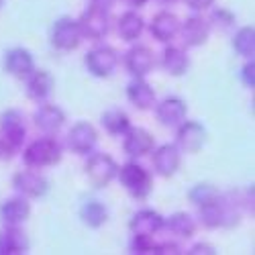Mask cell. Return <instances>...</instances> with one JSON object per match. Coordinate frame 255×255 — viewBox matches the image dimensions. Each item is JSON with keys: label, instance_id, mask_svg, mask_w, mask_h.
<instances>
[{"label": "cell", "instance_id": "obj_1", "mask_svg": "<svg viewBox=\"0 0 255 255\" xmlns=\"http://www.w3.org/2000/svg\"><path fill=\"white\" fill-rule=\"evenodd\" d=\"M198 219L206 229H231L239 225L241 221V212H239V202L229 200L227 196H219L215 202H210L206 206H200Z\"/></svg>", "mask_w": 255, "mask_h": 255}, {"label": "cell", "instance_id": "obj_2", "mask_svg": "<svg viewBox=\"0 0 255 255\" xmlns=\"http://www.w3.org/2000/svg\"><path fill=\"white\" fill-rule=\"evenodd\" d=\"M23 161L27 167H33V169L55 165L61 161V145L53 135L39 137L25 147Z\"/></svg>", "mask_w": 255, "mask_h": 255}, {"label": "cell", "instance_id": "obj_3", "mask_svg": "<svg viewBox=\"0 0 255 255\" xmlns=\"http://www.w3.org/2000/svg\"><path fill=\"white\" fill-rule=\"evenodd\" d=\"M117 176H119L121 186H123L133 198L145 200L147 196L151 194V190H153V178H151V174L147 172L143 165H139L137 161H129V163L121 165L119 172H117Z\"/></svg>", "mask_w": 255, "mask_h": 255}, {"label": "cell", "instance_id": "obj_4", "mask_svg": "<svg viewBox=\"0 0 255 255\" xmlns=\"http://www.w3.org/2000/svg\"><path fill=\"white\" fill-rule=\"evenodd\" d=\"M78 25L82 31L84 39L90 41H100L111 33V25H113V16L109 8H100V6H88L78 18Z\"/></svg>", "mask_w": 255, "mask_h": 255}, {"label": "cell", "instance_id": "obj_5", "mask_svg": "<svg viewBox=\"0 0 255 255\" xmlns=\"http://www.w3.org/2000/svg\"><path fill=\"white\" fill-rule=\"evenodd\" d=\"M119 172L117 161L109 153H92L84 165V174L94 188H106Z\"/></svg>", "mask_w": 255, "mask_h": 255}, {"label": "cell", "instance_id": "obj_6", "mask_svg": "<svg viewBox=\"0 0 255 255\" xmlns=\"http://www.w3.org/2000/svg\"><path fill=\"white\" fill-rule=\"evenodd\" d=\"M82 31L78 20H74L72 16H61L53 23L51 29V45L59 51H74L80 47L82 43Z\"/></svg>", "mask_w": 255, "mask_h": 255}, {"label": "cell", "instance_id": "obj_7", "mask_svg": "<svg viewBox=\"0 0 255 255\" xmlns=\"http://www.w3.org/2000/svg\"><path fill=\"white\" fill-rule=\"evenodd\" d=\"M84 63H86V70L94 78H109L115 74L119 66V53L111 45H98L86 53Z\"/></svg>", "mask_w": 255, "mask_h": 255}, {"label": "cell", "instance_id": "obj_8", "mask_svg": "<svg viewBox=\"0 0 255 255\" xmlns=\"http://www.w3.org/2000/svg\"><path fill=\"white\" fill-rule=\"evenodd\" d=\"M206 141V129L196 121H182L176 127V147L182 153H198Z\"/></svg>", "mask_w": 255, "mask_h": 255}, {"label": "cell", "instance_id": "obj_9", "mask_svg": "<svg viewBox=\"0 0 255 255\" xmlns=\"http://www.w3.org/2000/svg\"><path fill=\"white\" fill-rule=\"evenodd\" d=\"M68 147L72 149V153L76 155H88L94 151V147L98 143V131L86 121L76 123L72 129L68 131V139H66Z\"/></svg>", "mask_w": 255, "mask_h": 255}, {"label": "cell", "instance_id": "obj_10", "mask_svg": "<svg viewBox=\"0 0 255 255\" xmlns=\"http://www.w3.org/2000/svg\"><path fill=\"white\" fill-rule=\"evenodd\" d=\"M12 186L16 190V194L25 196V198H41V196H45V192L49 190V182L45 180V176L35 172L33 167L16 172L12 178Z\"/></svg>", "mask_w": 255, "mask_h": 255}, {"label": "cell", "instance_id": "obj_11", "mask_svg": "<svg viewBox=\"0 0 255 255\" xmlns=\"http://www.w3.org/2000/svg\"><path fill=\"white\" fill-rule=\"evenodd\" d=\"M0 137L8 141L16 151L23 147L25 137H27V125H25L23 113H18V111L2 113V117H0Z\"/></svg>", "mask_w": 255, "mask_h": 255}, {"label": "cell", "instance_id": "obj_12", "mask_svg": "<svg viewBox=\"0 0 255 255\" xmlns=\"http://www.w3.org/2000/svg\"><path fill=\"white\" fill-rule=\"evenodd\" d=\"M123 137H125L123 151L131 159H139L147 153H151L153 147H155L153 135L147 129H141V127H129V131H127Z\"/></svg>", "mask_w": 255, "mask_h": 255}, {"label": "cell", "instance_id": "obj_13", "mask_svg": "<svg viewBox=\"0 0 255 255\" xmlns=\"http://www.w3.org/2000/svg\"><path fill=\"white\" fill-rule=\"evenodd\" d=\"M182 163V151L174 143H163L153 147V169L161 178H172Z\"/></svg>", "mask_w": 255, "mask_h": 255}, {"label": "cell", "instance_id": "obj_14", "mask_svg": "<svg viewBox=\"0 0 255 255\" xmlns=\"http://www.w3.org/2000/svg\"><path fill=\"white\" fill-rule=\"evenodd\" d=\"M186 47H200L210 37V23L198 14L188 16L184 23H180V33Z\"/></svg>", "mask_w": 255, "mask_h": 255}, {"label": "cell", "instance_id": "obj_15", "mask_svg": "<svg viewBox=\"0 0 255 255\" xmlns=\"http://www.w3.org/2000/svg\"><path fill=\"white\" fill-rule=\"evenodd\" d=\"M155 66L153 51L145 45H135L125 53V68L133 78H145Z\"/></svg>", "mask_w": 255, "mask_h": 255}, {"label": "cell", "instance_id": "obj_16", "mask_svg": "<svg viewBox=\"0 0 255 255\" xmlns=\"http://www.w3.org/2000/svg\"><path fill=\"white\" fill-rule=\"evenodd\" d=\"M149 33L159 43H169V41H174L180 33V18L169 10H161L151 18Z\"/></svg>", "mask_w": 255, "mask_h": 255}, {"label": "cell", "instance_id": "obj_17", "mask_svg": "<svg viewBox=\"0 0 255 255\" xmlns=\"http://www.w3.org/2000/svg\"><path fill=\"white\" fill-rule=\"evenodd\" d=\"M35 127L45 135H55L63 123H66V113H63L57 104H41L33 115Z\"/></svg>", "mask_w": 255, "mask_h": 255}, {"label": "cell", "instance_id": "obj_18", "mask_svg": "<svg viewBox=\"0 0 255 255\" xmlns=\"http://www.w3.org/2000/svg\"><path fill=\"white\" fill-rule=\"evenodd\" d=\"M186 113L188 106L178 96H167L155 106V117L163 127H178L182 121H186Z\"/></svg>", "mask_w": 255, "mask_h": 255}, {"label": "cell", "instance_id": "obj_19", "mask_svg": "<svg viewBox=\"0 0 255 255\" xmlns=\"http://www.w3.org/2000/svg\"><path fill=\"white\" fill-rule=\"evenodd\" d=\"M31 217V204L25 196H12L0 204V221L10 227H20Z\"/></svg>", "mask_w": 255, "mask_h": 255}, {"label": "cell", "instance_id": "obj_20", "mask_svg": "<svg viewBox=\"0 0 255 255\" xmlns=\"http://www.w3.org/2000/svg\"><path fill=\"white\" fill-rule=\"evenodd\" d=\"M4 70L6 74L14 76V78H27L33 70H35V59L31 55L29 49L23 47H12L4 53Z\"/></svg>", "mask_w": 255, "mask_h": 255}, {"label": "cell", "instance_id": "obj_21", "mask_svg": "<svg viewBox=\"0 0 255 255\" xmlns=\"http://www.w3.org/2000/svg\"><path fill=\"white\" fill-rule=\"evenodd\" d=\"M129 229L133 235H149V237H155L157 233L163 229V217L159 215L157 210H151V208H143L139 212H135L131 223H129Z\"/></svg>", "mask_w": 255, "mask_h": 255}, {"label": "cell", "instance_id": "obj_22", "mask_svg": "<svg viewBox=\"0 0 255 255\" xmlns=\"http://www.w3.org/2000/svg\"><path fill=\"white\" fill-rule=\"evenodd\" d=\"M53 76L47 70H33L27 76V96L35 102H43L53 92Z\"/></svg>", "mask_w": 255, "mask_h": 255}, {"label": "cell", "instance_id": "obj_23", "mask_svg": "<svg viewBox=\"0 0 255 255\" xmlns=\"http://www.w3.org/2000/svg\"><path fill=\"white\" fill-rule=\"evenodd\" d=\"M127 98L139 111H149L155 104V90L147 84L143 78H135L127 86Z\"/></svg>", "mask_w": 255, "mask_h": 255}, {"label": "cell", "instance_id": "obj_24", "mask_svg": "<svg viewBox=\"0 0 255 255\" xmlns=\"http://www.w3.org/2000/svg\"><path fill=\"white\" fill-rule=\"evenodd\" d=\"M27 249L29 241L18 227L6 225L4 231H0V255H20L27 253Z\"/></svg>", "mask_w": 255, "mask_h": 255}, {"label": "cell", "instance_id": "obj_25", "mask_svg": "<svg viewBox=\"0 0 255 255\" xmlns=\"http://www.w3.org/2000/svg\"><path fill=\"white\" fill-rule=\"evenodd\" d=\"M143 29H145V20H143V16H141L139 12H135V10L123 12V14L119 16V20H117V33H119V37H121L123 41H127V43H131V41H137V39L141 37Z\"/></svg>", "mask_w": 255, "mask_h": 255}, {"label": "cell", "instance_id": "obj_26", "mask_svg": "<svg viewBox=\"0 0 255 255\" xmlns=\"http://www.w3.org/2000/svg\"><path fill=\"white\" fill-rule=\"evenodd\" d=\"M161 68L165 70V74L169 76H184L190 68V57L182 47H174L169 45L163 49L161 53Z\"/></svg>", "mask_w": 255, "mask_h": 255}, {"label": "cell", "instance_id": "obj_27", "mask_svg": "<svg viewBox=\"0 0 255 255\" xmlns=\"http://www.w3.org/2000/svg\"><path fill=\"white\" fill-rule=\"evenodd\" d=\"M163 227L180 239H190L196 233V219L188 212H174L167 219H163Z\"/></svg>", "mask_w": 255, "mask_h": 255}, {"label": "cell", "instance_id": "obj_28", "mask_svg": "<svg viewBox=\"0 0 255 255\" xmlns=\"http://www.w3.org/2000/svg\"><path fill=\"white\" fill-rule=\"evenodd\" d=\"M100 125H102V129L106 133L119 137V135H125L127 131H129L131 121H129V115H127L125 111H121V109H109V111L102 113Z\"/></svg>", "mask_w": 255, "mask_h": 255}, {"label": "cell", "instance_id": "obj_29", "mask_svg": "<svg viewBox=\"0 0 255 255\" xmlns=\"http://www.w3.org/2000/svg\"><path fill=\"white\" fill-rule=\"evenodd\" d=\"M80 219L90 229H100L106 221H109V208H106L100 200H86L80 208Z\"/></svg>", "mask_w": 255, "mask_h": 255}, {"label": "cell", "instance_id": "obj_30", "mask_svg": "<svg viewBox=\"0 0 255 255\" xmlns=\"http://www.w3.org/2000/svg\"><path fill=\"white\" fill-rule=\"evenodd\" d=\"M233 49H235L241 57L253 59L255 55V29L253 27H243L233 37Z\"/></svg>", "mask_w": 255, "mask_h": 255}, {"label": "cell", "instance_id": "obj_31", "mask_svg": "<svg viewBox=\"0 0 255 255\" xmlns=\"http://www.w3.org/2000/svg\"><path fill=\"white\" fill-rule=\"evenodd\" d=\"M219 196H221V192L212 184H196V186L190 188V192H188V200L198 208L215 202Z\"/></svg>", "mask_w": 255, "mask_h": 255}, {"label": "cell", "instance_id": "obj_32", "mask_svg": "<svg viewBox=\"0 0 255 255\" xmlns=\"http://www.w3.org/2000/svg\"><path fill=\"white\" fill-rule=\"evenodd\" d=\"M129 249L135 255H155V239L149 235H133Z\"/></svg>", "mask_w": 255, "mask_h": 255}, {"label": "cell", "instance_id": "obj_33", "mask_svg": "<svg viewBox=\"0 0 255 255\" xmlns=\"http://www.w3.org/2000/svg\"><path fill=\"white\" fill-rule=\"evenodd\" d=\"M210 23H215L221 29H229V27L235 25V14L225 6H219V8H215L210 12Z\"/></svg>", "mask_w": 255, "mask_h": 255}, {"label": "cell", "instance_id": "obj_34", "mask_svg": "<svg viewBox=\"0 0 255 255\" xmlns=\"http://www.w3.org/2000/svg\"><path fill=\"white\" fill-rule=\"evenodd\" d=\"M241 80L247 88H255V61H247L241 70Z\"/></svg>", "mask_w": 255, "mask_h": 255}, {"label": "cell", "instance_id": "obj_35", "mask_svg": "<svg viewBox=\"0 0 255 255\" xmlns=\"http://www.w3.org/2000/svg\"><path fill=\"white\" fill-rule=\"evenodd\" d=\"M178 253H182V249L176 243H169V241L155 243V255H178Z\"/></svg>", "mask_w": 255, "mask_h": 255}, {"label": "cell", "instance_id": "obj_36", "mask_svg": "<svg viewBox=\"0 0 255 255\" xmlns=\"http://www.w3.org/2000/svg\"><path fill=\"white\" fill-rule=\"evenodd\" d=\"M186 6L194 12H202V10H208L212 4H215V0H184Z\"/></svg>", "mask_w": 255, "mask_h": 255}, {"label": "cell", "instance_id": "obj_37", "mask_svg": "<svg viewBox=\"0 0 255 255\" xmlns=\"http://www.w3.org/2000/svg\"><path fill=\"white\" fill-rule=\"evenodd\" d=\"M14 153H16L14 147H12L8 141H4L2 137H0V161H8V159H12Z\"/></svg>", "mask_w": 255, "mask_h": 255}, {"label": "cell", "instance_id": "obj_38", "mask_svg": "<svg viewBox=\"0 0 255 255\" xmlns=\"http://www.w3.org/2000/svg\"><path fill=\"white\" fill-rule=\"evenodd\" d=\"M188 253H190V255H215L217 249L212 247L210 243H196L194 247H190Z\"/></svg>", "mask_w": 255, "mask_h": 255}, {"label": "cell", "instance_id": "obj_39", "mask_svg": "<svg viewBox=\"0 0 255 255\" xmlns=\"http://www.w3.org/2000/svg\"><path fill=\"white\" fill-rule=\"evenodd\" d=\"M115 2H117V0H90V4L92 6H100V8H113L115 6Z\"/></svg>", "mask_w": 255, "mask_h": 255}, {"label": "cell", "instance_id": "obj_40", "mask_svg": "<svg viewBox=\"0 0 255 255\" xmlns=\"http://www.w3.org/2000/svg\"><path fill=\"white\" fill-rule=\"evenodd\" d=\"M127 2H129L131 6H135V8H139V6H145L149 0H127Z\"/></svg>", "mask_w": 255, "mask_h": 255}, {"label": "cell", "instance_id": "obj_41", "mask_svg": "<svg viewBox=\"0 0 255 255\" xmlns=\"http://www.w3.org/2000/svg\"><path fill=\"white\" fill-rule=\"evenodd\" d=\"M161 4H174V2H178V0H159Z\"/></svg>", "mask_w": 255, "mask_h": 255}, {"label": "cell", "instance_id": "obj_42", "mask_svg": "<svg viewBox=\"0 0 255 255\" xmlns=\"http://www.w3.org/2000/svg\"><path fill=\"white\" fill-rule=\"evenodd\" d=\"M0 6H2V0H0Z\"/></svg>", "mask_w": 255, "mask_h": 255}]
</instances>
